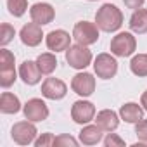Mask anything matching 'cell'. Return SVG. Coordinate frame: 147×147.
I'll return each instance as SVG.
<instances>
[{
	"mask_svg": "<svg viewBox=\"0 0 147 147\" xmlns=\"http://www.w3.org/2000/svg\"><path fill=\"white\" fill-rule=\"evenodd\" d=\"M95 24L99 26L100 31H106V33L118 31L123 24V14L116 5L104 4L95 14Z\"/></svg>",
	"mask_w": 147,
	"mask_h": 147,
	"instance_id": "obj_1",
	"label": "cell"
},
{
	"mask_svg": "<svg viewBox=\"0 0 147 147\" xmlns=\"http://www.w3.org/2000/svg\"><path fill=\"white\" fill-rule=\"evenodd\" d=\"M137 49V40L131 33L123 31L118 33L111 40V54L116 57H130Z\"/></svg>",
	"mask_w": 147,
	"mask_h": 147,
	"instance_id": "obj_2",
	"label": "cell"
},
{
	"mask_svg": "<svg viewBox=\"0 0 147 147\" xmlns=\"http://www.w3.org/2000/svg\"><path fill=\"white\" fill-rule=\"evenodd\" d=\"M92 52L87 49V45L76 43V45H71L66 50V61L71 67L75 69H85L90 62H92Z\"/></svg>",
	"mask_w": 147,
	"mask_h": 147,
	"instance_id": "obj_3",
	"label": "cell"
},
{
	"mask_svg": "<svg viewBox=\"0 0 147 147\" xmlns=\"http://www.w3.org/2000/svg\"><path fill=\"white\" fill-rule=\"evenodd\" d=\"M73 38L76 40V43L82 45H94L99 40V26L95 23L88 21H80L73 28Z\"/></svg>",
	"mask_w": 147,
	"mask_h": 147,
	"instance_id": "obj_4",
	"label": "cell"
},
{
	"mask_svg": "<svg viewBox=\"0 0 147 147\" xmlns=\"http://www.w3.org/2000/svg\"><path fill=\"white\" fill-rule=\"evenodd\" d=\"M94 71L102 80H111L118 73V61L111 54H99L94 61Z\"/></svg>",
	"mask_w": 147,
	"mask_h": 147,
	"instance_id": "obj_5",
	"label": "cell"
},
{
	"mask_svg": "<svg viewBox=\"0 0 147 147\" xmlns=\"http://www.w3.org/2000/svg\"><path fill=\"white\" fill-rule=\"evenodd\" d=\"M36 126L33 125V121H19V123H16L14 126H12V130H11V137H12V140L16 142V144H19V145H28V144H31V142H35L36 138Z\"/></svg>",
	"mask_w": 147,
	"mask_h": 147,
	"instance_id": "obj_6",
	"label": "cell"
},
{
	"mask_svg": "<svg viewBox=\"0 0 147 147\" xmlns=\"http://www.w3.org/2000/svg\"><path fill=\"white\" fill-rule=\"evenodd\" d=\"M71 118L78 125H88L95 119V106L88 100H76L71 107Z\"/></svg>",
	"mask_w": 147,
	"mask_h": 147,
	"instance_id": "obj_7",
	"label": "cell"
},
{
	"mask_svg": "<svg viewBox=\"0 0 147 147\" xmlns=\"http://www.w3.org/2000/svg\"><path fill=\"white\" fill-rule=\"evenodd\" d=\"M71 88L82 97H90L95 92V78L90 73H78L71 80Z\"/></svg>",
	"mask_w": 147,
	"mask_h": 147,
	"instance_id": "obj_8",
	"label": "cell"
},
{
	"mask_svg": "<svg viewBox=\"0 0 147 147\" xmlns=\"http://www.w3.org/2000/svg\"><path fill=\"white\" fill-rule=\"evenodd\" d=\"M23 113H24V118L33 121V123L45 121L49 118V107H47V104L42 99H30L24 104Z\"/></svg>",
	"mask_w": 147,
	"mask_h": 147,
	"instance_id": "obj_9",
	"label": "cell"
},
{
	"mask_svg": "<svg viewBox=\"0 0 147 147\" xmlns=\"http://www.w3.org/2000/svg\"><path fill=\"white\" fill-rule=\"evenodd\" d=\"M45 43H47V49L55 52V54L57 52H66L71 47V36L64 30H54L45 36Z\"/></svg>",
	"mask_w": 147,
	"mask_h": 147,
	"instance_id": "obj_10",
	"label": "cell"
},
{
	"mask_svg": "<svg viewBox=\"0 0 147 147\" xmlns=\"http://www.w3.org/2000/svg\"><path fill=\"white\" fill-rule=\"evenodd\" d=\"M67 94V87L59 78H47L42 83V95L49 100H61Z\"/></svg>",
	"mask_w": 147,
	"mask_h": 147,
	"instance_id": "obj_11",
	"label": "cell"
},
{
	"mask_svg": "<svg viewBox=\"0 0 147 147\" xmlns=\"http://www.w3.org/2000/svg\"><path fill=\"white\" fill-rule=\"evenodd\" d=\"M30 16H31V21L40 24V26H45V24H50L55 18V11L50 4L47 2H38V4H33L31 9H30Z\"/></svg>",
	"mask_w": 147,
	"mask_h": 147,
	"instance_id": "obj_12",
	"label": "cell"
},
{
	"mask_svg": "<svg viewBox=\"0 0 147 147\" xmlns=\"http://www.w3.org/2000/svg\"><path fill=\"white\" fill-rule=\"evenodd\" d=\"M19 38L21 42L26 45V47H36L42 43L43 40V31H42V26L36 24V23H28L21 28L19 31Z\"/></svg>",
	"mask_w": 147,
	"mask_h": 147,
	"instance_id": "obj_13",
	"label": "cell"
},
{
	"mask_svg": "<svg viewBox=\"0 0 147 147\" xmlns=\"http://www.w3.org/2000/svg\"><path fill=\"white\" fill-rule=\"evenodd\" d=\"M42 75L43 73L40 71L36 61H24L21 66H19V78L23 80L24 85H36L40 80H42Z\"/></svg>",
	"mask_w": 147,
	"mask_h": 147,
	"instance_id": "obj_14",
	"label": "cell"
},
{
	"mask_svg": "<svg viewBox=\"0 0 147 147\" xmlns=\"http://www.w3.org/2000/svg\"><path fill=\"white\" fill-rule=\"evenodd\" d=\"M95 123L104 130V131H114L119 126V116L113 109H102L95 116Z\"/></svg>",
	"mask_w": 147,
	"mask_h": 147,
	"instance_id": "obj_15",
	"label": "cell"
},
{
	"mask_svg": "<svg viewBox=\"0 0 147 147\" xmlns=\"http://www.w3.org/2000/svg\"><path fill=\"white\" fill-rule=\"evenodd\" d=\"M119 118L126 123H138L140 119H144V107L137 102H126L119 109Z\"/></svg>",
	"mask_w": 147,
	"mask_h": 147,
	"instance_id": "obj_16",
	"label": "cell"
},
{
	"mask_svg": "<svg viewBox=\"0 0 147 147\" xmlns=\"http://www.w3.org/2000/svg\"><path fill=\"white\" fill-rule=\"evenodd\" d=\"M102 128L95 123V125H85L83 130L80 131V142L83 145H95L102 140Z\"/></svg>",
	"mask_w": 147,
	"mask_h": 147,
	"instance_id": "obj_17",
	"label": "cell"
},
{
	"mask_svg": "<svg viewBox=\"0 0 147 147\" xmlns=\"http://www.w3.org/2000/svg\"><path fill=\"white\" fill-rule=\"evenodd\" d=\"M130 30L137 35L147 33V9H137L130 18Z\"/></svg>",
	"mask_w": 147,
	"mask_h": 147,
	"instance_id": "obj_18",
	"label": "cell"
},
{
	"mask_svg": "<svg viewBox=\"0 0 147 147\" xmlns=\"http://www.w3.org/2000/svg\"><path fill=\"white\" fill-rule=\"evenodd\" d=\"M0 111L4 114H16L21 111V102L19 99L11 94V92H4L0 95Z\"/></svg>",
	"mask_w": 147,
	"mask_h": 147,
	"instance_id": "obj_19",
	"label": "cell"
},
{
	"mask_svg": "<svg viewBox=\"0 0 147 147\" xmlns=\"http://www.w3.org/2000/svg\"><path fill=\"white\" fill-rule=\"evenodd\" d=\"M36 64L43 75H52L57 67V59L52 52H45V54H40L36 57Z\"/></svg>",
	"mask_w": 147,
	"mask_h": 147,
	"instance_id": "obj_20",
	"label": "cell"
},
{
	"mask_svg": "<svg viewBox=\"0 0 147 147\" xmlns=\"http://www.w3.org/2000/svg\"><path fill=\"white\" fill-rule=\"evenodd\" d=\"M130 69L135 76H147V54H137L130 61Z\"/></svg>",
	"mask_w": 147,
	"mask_h": 147,
	"instance_id": "obj_21",
	"label": "cell"
},
{
	"mask_svg": "<svg viewBox=\"0 0 147 147\" xmlns=\"http://www.w3.org/2000/svg\"><path fill=\"white\" fill-rule=\"evenodd\" d=\"M7 9L14 18H21L28 11V0H7Z\"/></svg>",
	"mask_w": 147,
	"mask_h": 147,
	"instance_id": "obj_22",
	"label": "cell"
},
{
	"mask_svg": "<svg viewBox=\"0 0 147 147\" xmlns=\"http://www.w3.org/2000/svg\"><path fill=\"white\" fill-rule=\"evenodd\" d=\"M16 36V30L9 24V23H4L2 26H0V45L5 47L7 43H11Z\"/></svg>",
	"mask_w": 147,
	"mask_h": 147,
	"instance_id": "obj_23",
	"label": "cell"
},
{
	"mask_svg": "<svg viewBox=\"0 0 147 147\" xmlns=\"http://www.w3.org/2000/svg\"><path fill=\"white\" fill-rule=\"evenodd\" d=\"M18 80V75H16V69L11 67V69H0V85L4 88H9L11 85H14V82Z\"/></svg>",
	"mask_w": 147,
	"mask_h": 147,
	"instance_id": "obj_24",
	"label": "cell"
},
{
	"mask_svg": "<svg viewBox=\"0 0 147 147\" xmlns=\"http://www.w3.org/2000/svg\"><path fill=\"white\" fill-rule=\"evenodd\" d=\"M14 67V54L5 47L0 50V69H11Z\"/></svg>",
	"mask_w": 147,
	"mask_h": 147,
	"instance_id": "obj_25",
	"label": "cell"
},
{
	"mask_svg": "<svg viewBox=\"0 0 147 147\" xmlns=\"http://www.w3.org/2000/svg\"><path fill=\"white\" fill-rule=\"evenodd\" d=\"M54 145H57V147H76V145H78V140H76L75 137H71V135L62 133V135L55 137Z\"/></svg>",
	"mask_w": 147,
	"mask_h": 147,
	"instance_id": "obj_26",
	"label": "cell"
},
{
	"mask_svg": "<svg viewBox=\"0 0 147 147\" xmlns=\"http://www.w3.org/2000/svg\"><path fill=\"white\" fill-rule=\"evenodd\" d=\"M135 135L140 142L147 144V119H140L138 123H135Z\"/></svg>",
	"mask_w": 147,
	"mask_h": 147,
	"instance_id": "obj_27",
	"label": "cell"
},
{
	"mask_svg": "<svg viewBox=\"0 0 147 147\" xmlns=\"http://www.w3.org/2000/svg\"><path fill=\"white\" fill-rule=\"evenodd\" d=\"M104 145L106 147H123L125 145V140L121 137H118L116 133H107V137L104 138Z\"/></svg>",
	"mask_w": 147,
	"mask_h": 147,
	"instance_id": "obj_28",
	"label": "cell"
},
{
	"mask_svg": "<svg viewBox=\"0 0 147 147\" xmlns=\"http://www.w3.org/2000/svg\"><path fill=\"white\" fill-rule=\"evenodd\" d=\"M54 140H55V137L52 133H43L42 137H38L35 140V145L36 147H50V145H54Z\"/></svg>",
	"mask_w": 147,
	"mask_h": 147,
	"instance_id": "obj_29",
	"label": "cell"
},
{
	"mask_svg": "<svg viewBox=\"0 0 147 147\" xmlns=\"http://www.w3.org/2000/svg\"><path fill=\"white\" fill-rule=\"evenodd\" d=\"M125 2V5L128 7V9H133V11H137V9H140L142 5H144V2L145 0H123Z\"/></svg>",
	"mask_w": 147,
	"mask_h": 147,
	"instance_id": "obj_30",
	"label": "cell"
},
{
	"mask_svg": "<svg viewBox=\"0 0 147 147\" xmlns=\"http://www.w3.org/2000/svg\"><path fill=\"white\" fill-rule=\"evenodd\" d=\"M140 106L144 107V111H147V90L142 94V97H140Z\"/></svg>",
	"mask_w": 147,
	"mask_h": 147,
	"instance_id": "obj_31",
	"label": "cell"
},
{
	"mask_svg": "<svg viewBox=\"0 0 147 147\" xmlns=\"http://www.w3.org/2000/svg\"><path fill=\"white\" fill-rule=\"evenodd\" d=\"M88 2H95V0H88Z\"/></svg>",
	"mask_w": 147,
	"mask_h": 147,
	"instance_id": "obj_32",
	"label": "cell"
}]
</instances>
